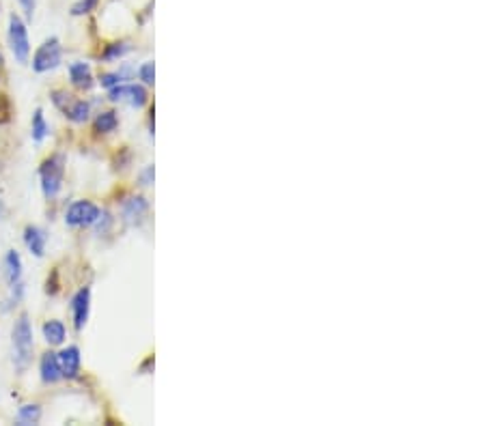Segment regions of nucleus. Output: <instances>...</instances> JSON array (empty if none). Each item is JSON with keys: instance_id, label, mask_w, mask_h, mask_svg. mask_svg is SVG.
<instances>
[{"instance_id": "f257e3e1", "label": "nucleus", "mask_w": 485, "mask_h": 426, "mask_svg": "<svg viewBox=\"0 0 485 426\" xmlns=\"http://www.w3.org/2000/svg\"><path fill=\"white\" fill-rule=\"evenodd\" d=\"M33 349H35V342H33V328H30V321L26 314H20V318L16 321V328H13V364L20 372H24L33 359Z\"/></svg>"}, {"instance_id": "f03ea898", "label": "nucleus", "mask_w": 485, "mask_h": 426, "mask_svg": "<svg viewBox=\"0 0 485 426\" xmlns=\"http://www.w3.org/2000/svg\"><path fill=\"white\" fill-rule=\"evenodd\" d=\"M41 190L45 198H54L63 188V175H65V157L52 155L41 164Z\"/></svg>"}, {"instance_id": "7ed1b4c3", "label": "nucleus", "mask_w": 485, "mask_h": 426, "mask_svg": "<svg viewBox=\"0 0 485 426\" xmlns=\"http://www.w3.org/2000/svg\"><path fill=\"white\" fill-rule=\"evenodd\" d=\"M61 57H63V50H61V43L59 39H48L43 45H39V50L35 52L33 57V69L37 74H45L54 67L61 65Z\"/></svg>"}, {"instance_id": "20e7f679", "label": "nucleus", "mask_w": 485, "mask_h": 426, "mask_svg": "<svg viewBox=\"0 0 485 426\" xmlns=\"http://www.w3.org/2000/svg\"><path fill=\"white\" fill-rule=\"evenodd\" d=\"M101 209L97 205H93L91 200H78L74 202L67 213H65V222L72 229H82V226H91L95 224V220L99 218Z\"/></svg>"}, {"instance_id": "39448f33", "label": "nucleus", "mask_w": 485, "mask_h": 426, "mask_svg": "<svg viewBox=\"0 0 485 426\" xmlns=\"http://www.w3.org/2000/svg\"><path fill=\"white\" fill-rule=\"evenodd\" d=\"M9 43H11L16 61L26 63L28 54H30V41H28L26 24L18 16H11V20H9Z\"/></svg>"}, {"instance_id": "423d86ee", "label": "nucleus", "mask_w": 485, "mask_h": 426, "mask_svg": "<svg viewBox=\"0 0 485 426\" xmlns=\"http://www.w3.org/2000/svg\"><path fill=\"white\" fill-rule=\"evenodd\" d=\"M52 101L59 105V108L65 113V117L74 123H84L89 119V103L82 101V99H72L69 93H63V91H57L52 95Z\"/></svg>"}, {"instance_id": "0eeeda50", "label": "nucleus", "mask_w": 485, "mask_h": 426, "mask_svg": "<svg viewBox=\"0 0 485 426\" xmlns=\"http://www.w3.org/2000/svg\"><path fill=\"white\" fill-rule=\"evenodd\" d=\"M108 97H111V101H126L134 108H143L147 103V91L140 84H117L111 88Z\"/></svg>"}, {"instance_id": "6e6552de", "label": "nucleus", "mask_w": 485, "mask_h": 426, "mask_svg": "<svg viewBox=\"0 0 485 426\" xmlns=\"http://www.w3.org/2000/svg\"><path fill=\"white\" fill-rule=\"evenodd\" d=\"M89 310H91V289L84 287L72 299V312H74V326H76V330H82L87 326Z\"/></svg>"}, {"instance_id": "1a4fd4ad", "label": "nucleus", "mask_w": 485, "mask_h": 426, "mask_svg": "<svg viewBox=\"0 0 485 426\" xmlns=\"http://www.w3.org/2000/svg\"><path fill=\"white\" fill-rule=\"evenodd\" d=\"M59 355V364H61V375L67 379H76L80 372V349L78 347H67L63 349Z\"/></svg>"}, {"instance_id": "9d476101", "label": "nucleus", "mask_w": 485, "mask_h": 426, "mask_svg": "<svg viewBox=\"0 0 485 426\" xmlns=\"http://www.w3.org/2000/svg\"><path fill=\"white\" fill-rule=\"evenodd\" d=\"M39 370H41V379L45 384H57L59 379H63L61 375V364H59V355L48 351L43 357H41V364H39Z\"/></svg>"}, {"instance_id": "9b49d317", "label": "nucleus", "mask_w": 485, "mask_h": 426, "mask_svg": "<svg viewBox=\"0 0 485 426\" xmlns=\"http://www.w3.org/2000/svg\"><path fill=\"white\" fill-rule=\"evenodd\" d=\"M147 211H149V205L143 196H132L123 202V218L130 224H140L143 218L147 216Z\"/></svg>"}, {"instance_id": "f8f14e48", "label": "nucleus", "mask_w": 485, "mask_h": 426, "mask_svg": "<svg viewBox=\"0 0 485 426\" xmlns=\"http://www.w3.org/2000/svg\"><path fill=\"white\" fill-rule=\"evenodd\" d=\"M69 80L74 86L78 88H89L93 84V74H91V67L87 63H72L69 65Z\"/></svg>"}, {"instance_id": "ddd939ff", "label": "nucleus", "mask_w": 485, "mask_h": 426, "mask_svg": "<svg viewBox=\"0 0 485 426\" xmlns=\"http://www.w3.org/2000/svg\"><path fill=\"white\" fill-rule=\"evenodd\" d=\"M5 276H7V282L11 287L18 284L22 278V258L16 250H9L5 256Z\"/></svg>"}, {"instance_id": "4468645a", "label": "nucleus", "mask_w": 485, "mask_h": 426, "mask_svg": "<svg viewBox=\"0 0 485 426\" xmlns=\"http://www.w3.org/2000/svg\"><path fill=\"white\" fill-rule=\"evenodd\" d=\"M24 241L28 246V250L35 254V256H43L45 252V233L37 226H28L24 231Z\"/></svg>"}, {"instance_id": "2eb2a0df", "label": "nucleus", "mask_w": 485, "mask_h": 426, "mask_svg": "<svg viewBox=\"0 0 485 426\" xmlns=\"http://www.w3.org/2000/svg\"><path fill=\"white\" fill-rule=\"evenodd\" d=\"M43 338L50 342V345H63L65 340V326L61 321H48L43 326Z\"/></svg>"}, {"instance_id": "dca6fc26", "label": "nucleus", "mask_w": 485, "mask_h": 426, "mask_svg": "<svg viewBox=\"0 0 485 426\" xmlns=\"http://www.w3.org/2000/svg\"><path fill=\"white\" fill-rule=\"evenodd\" d=\"M117 125H119V119H117L115 113H101V115H97V119H95V129L101 132V134H111V132H115Z\"/></svg>"}, {"instance_id": "f3484780", "label": "nucleus", "mask_w": 485, "mask_h": 426, "mask_svg": "<svg viewBox=\"0 0 485 426\" xmlns=\"http://www.w3.org/2000/svg\"><path fill=\"white\" fill-rule=\"evenodd\" d=\"M41 418V407L39 405H24L18 411V424L28 426V424H37Z\"/></svg>"}, {"instance_id": "a211bd4d", "label": "nucleus", "mask_w": 485, "mask_h": 426, "mask_svg": "<svg viewBox=\"0 0 485 426\" xmlns=\"http://www.w3.org/2000/svg\"><path fill=\"white\" fill-rule=\"evenodd\" d=\"M30 134H33V140L35 142H41L48 136V123L43 119V110L41 108H37L35 115H33V132Z\"/></svg>"}, {"instance_id": "6ab92c4d", "label": "nucleus", "mask_w": 485, "mask_h": 426, "mask_svg": "<svg viewBox=\"0 0 485 426\" xmlns=\"http://www.w3.org/2000/svg\"><path fill=\"white\" fill-rule=\"evenodd\" d=\"M138 76L145 84H153L155 82V65L153 63H145L140 69H138Z\"/></svg>"}, {"instance_id": "aec40b11", "label": "nucleus", "mask_w": 485, "mask_h": 426, "mask_svg": "<svg viewBox=\"0 0 485 426\" xmlns=\"http://www.w3.org/2000/svg\"><path fill=\"white\" fill-rule=\"evenodd\" d=\"M128 50H130L128 43H115V45H111V50H108L106 54H104V59H106V61H113V59H117V57H123Z\"/></svg>"}, {"instance_id": "412c9836", "label": "nucleus", "mask_w": 485, "mask_h": 426, "mask_svg": "<svg viewBox=\"0 0 485 426\" xmlns=\"http://www.w3.org/2000/svg\"><path fill=\"white\" fill-rule=\"evenodd\" d=\"M97 5V0H80V3L74 7V16H82V13H89L93 7Z\"/></svg>"}, {"instance_id": "4be33fe9", "label": "nucleus", "mask_w": 485, "mask_h": 426, "mask_svg": "<svg viewBox=\"0 0 485 426\" xmlns=\"http://www.w3.org/2000/svg\"><path fill=\"white\" fill-rule=\"evenodd\" d=\"M20 5H22V9H24L26 18L30 20V18H33V13H35V5H37V0H20Z\"/></svg>"}, {"instance_id": "5701e85b", "label": "nucleus", "mask_w": 485, "mask_h": 426, "mask_svg": "<svg viewBox=\"0 0 485 426\" xmlns=\"http://www.w3.org/2000/svg\"><path fill=\"white\" fill-rule=\"evenodd\" d=\"M153 177H155V171H153V166H147V168L143 171V175H140V181H143V185H151V183H153Z\"/></svg>"}, {"instance_id": "b1692460", "label": "nucleus", "mask_w": 485, "mask_h": 426, "mask_svg": "<svg viewBox=\"0 0 485 426\" xmlns=\"http://www.w3.org/2000/svg\"><path fill=\"white\" fill-rule=\"evenodd\" d=\"M5 213H7V209H5L3 200H0V218H5Z\"/></svg>"}, {"instance_id": "393cba45", "label": "nucleus", "mask_w": 485, "mask_h": 426, "mask_svg": "<svg viewBox=\"0 0 485 426\" xmlns=\"http://www.w3.org/2000/svg\"><path fill=\"white\" fill-rule=\"evenodd\" d=\"M0 67H3V54H0Z\"/></svg>"}]
</instances>
